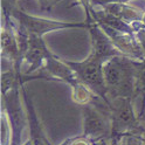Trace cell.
<instances>
[{"instance_id":"1","label":"cell","mask_w":145,"mask_h":145,"mask_svg":"<svg viewBox=\"0 0 145 145\" xmlns=\"http://www.w3.org/2000/svg\"><path fill=\"white\" fill-rule=\"evenodd\" d=\"M103 74L110 101L117 97L135 99L136 60L124 55H116L104 62Z\"/></svg>"},{"instance_id":"2","label":"cell","mask_w":145,"mask_h":145,"mask_svg":"<svg viewBox=\"0 0 145 145\" xmlns=\"http://www.w3.org/2000/svg\"><path fill=\"white\" fill-rule=\"evenodd\" d=\"M109 108L111 120V133L109 137L110 145H120L121 138L125 135L145 131V126L139 118V115L135 110L132 98H114Z\"/></svg>"},{"instance_id":"3","label":"cell","mask_w":145,"mask_h":145,"mask_svg":"<svg viewBox=\"0 0 145 145\" xmlns=\"http://www.w3.org/2000/svg\"><path fill=\"white\" fill-rule=\"evenodd\" d=\"M21 88H15L8 93L1 94V111L6 115L11 126V140L8 145H22L25 142V131L28 130Z\"/></svg>"},{"instance_id":"4","label":"cell","mask_w":145,"mask_h":145,"mask_svg":"<svg viewBox=\"0 0 145 145\" xmlns=\"http://www.w3.org/2000/svg\"><path fill=\"white\" fill-rule=\"evenodd\" d=\"M104 62L105 61L103 59L94 55L93 53H90L83 61H67L81 82L86 84L96 96L102 98L108 104H110L111 101L109 98V91L103 74Z\"/></svg>"},{"instance_id":"5","label":"cell","mask_w":145,"mask_h":145,"mask_svg":"<svg viewBox=\"0 0 145 145\" xmlns=\"http://www.w3.org/2000/svg\"><path fill=\"white\" fill-rule=\"evenodd\" d=\"M83 136L95 142L101 138H109L111 133L110 108L102 98L97 97L93 103L82 105Z\"/></svg>"},{"instance_id":"6","label":"cell","mask_w":145,"mask_h":145,"mask_svg":"<svg viewBox=\"0 0 145 145\" xmlns=\"http://www.w3.org/2000/svg\"><path fill=\"white\" fill-rule=\"evenodd\" d=\"M12 18L15 22L28 32L29 34H35L43 36L44 34L55 32L60 29H69V28H89V24L84 22H66V21H57V20H50L46 18L34 16L28 13L24 12L19 7L15 8L12 13Z\"/></svg>"},{"instance_id":"7","label":"cell","mask_w":145,"mask_h":145,"mask_svg":"<svg viewBox=\"0 0 145 145\" xmlns=\"http://www.w3.org/2000/svg\"><path fill=\"white\" fill-rule=\"evenodd\" d=\"M1 41V57L6 59L11 63V67L15 70L21 71V66L24 63L22 54L16 39V34L13 28L12 16H3V26L0 33Z\"/></svg>"},{"instance_id":"8","label":"cell","mask_w":145,"mask_h":145,"mask_svg":"<svg viewBox=\"0 0 145 145\" xmlns=\"http://www.w3.org/2000/svg\"><path fill=\"white\" fill-rule=\"evenodd\" d=\"M52 55L48 49L43 36L29 34V44L28 49L24 55V63H27L28 68L26 69V75H33L42 69L46 60Z\"/></svg>"},{"instance_id":"9","label":"cell","mask_w":145,"mask_h":145,"mask_svg":"<svg viewBox=\"0 0 145 145\" xmlns=\"http://www.w3.org/2000/svg\"><path fill=\"white\" fill-rule=\"evenodd\" d=\"M102 28L109 35V38L112 40L114 44L121 52L122 55L128 56L136 61L145 60V53L135 34L118 32L116 29L109 28V27H102Z\"/></svg>"},{"instance_id":"10","label":"cell","mask_w":145,"mask_h":145,"mask_svg":"<svg viewBox=\"0 0 145 145\" xmlns=\"http://www.w3.org/2000/svg\"><path fill=\"white\" fill-rule=\"evenodd\" d=\"M88 31L90 34V43H91L90 53L103 59L104 61L116 55H122L121 52L114 44L112 40L109 38V35L103 31V28L98 24H90Z\"/></svg>"},{"instance_id":"11","label":"cell","mask_w":145,"mask_h":145,"mask_svg":"<svg viewBox=\"0 0 145 145\" xmlns=\"http://www.w3.org/2000/svg\"><path fill=\"white\" fill-rule=\"evenodd\" d=\"M39 71H42L49 80L62 81V82L69 84L70 87L76 84L80 81L77 75L75 74V71L67 63V61L61 60L54 54H52L46 60L42 69Z\"/></svg>"},{"instance_id":"12","label":"cell","mask_w":145,"mask_h":145,"mask_svg":"<svg viewBox=\"0 0 145 145\" xmlns=\"http://www.w3.org/2000/svg\"><path fill=\"white\" fill-rule=\"evenodd\" d=\"M24 104L26 108L27 114V122H28V137L32 140L33 145H52L48 138L46 137L44 129L38 117V114L35 111V106L32 102V98L29 97L28 93L25 88V86L21 88Z\"/></svg>"},{"instance_id":"13","label":"cell","mask_w":145,"mask_h":145,"mask_svg":"<svg viewBox=\"0 0 145 145\" xmlns=\"http://www.w3.org/2000/svg\"><path fill=\"white\" fill-rule=\"evenodd\" d=\"M99 8H104L106 12L116 15L117 18L129 22L130 25L139 22L143 16V11L137 10L129 4H109Z\"/></svg>"},{"instance_id":"14","label":"cell","mask_w":145,"mask_h":145,"mask_svg":"<svg viewBox=\"0 0 145 145\" xmlns=\"http://www.w3.org/2000/svg\"><path fill=\"white\" fill-rule=\"evenodd\" d=\"M139 97L142 99V109L138 112L139 118L143 122V116L145 115V60L136 61V93L135 98Z\"/></svg>"},{"instance_id":"15","label":"cell","mask_w":145,"mask_h":145,"mask_svg":"<svg viewBox=\"0 0 145 145\" xmlns=\"http://www.w3.org/2000/svg\"><path fill=\"white\" fill-rule=\"evenodd\" d=\"M70 88H71V99H72V102L78 104L80 106L93 103L98 97L86 84H83L82 82H81V81H78L76 84H74Z\"/></svg>"},{"instance_id":"16","label":"cell","mask_w":145,"mask_h":145,"mask_svg":"<svg viewBox=\"0 0 145 145\" xmlns=\"http://www.w3.org/2000/svg\"><path fill=\"white\" fill-rule=\"evenodd\" d=\"M19 0H1V12L3 16H12V13L18 8Z\"/></svg>"},{"instance_id":"17","label":"cell","mask_w":145,"mask_h":145,"mask_svg":"<svg viewBox=\"0 0 145 145\" xmlns=\"http://www.w3.org/2000/svg\"><path fill=\"white\" fill-rule=\"evenodd\" d=\"M65 145H93V142L86 138L84 136H77V137L68 138L65 140Z\"/></svg>"},{"instance_id":"18","label":"cell","mask_w":145,"mask_h":145,"mask_svg":"<svg viewBox=\"0 0 145 145\" xmlns=\"http://www.w3.org/2000/svg\"><path fill=\"white\" fill-rule=\"evenodd\" d=\"M136 0H91V4L94 7H103L109 4H129Z\"/></svg>"},{"instance_id":"19","label":"cell","mask_w":145,"mask_h":145,"mask_svg":"<svg viewBox=\"0 0 145 145\" xmlns=\"http://www.w3.org/2000/svg\"><path fill=\"white\" fill-rule=\"evenodd\" d=\"M57 3H60V0H38L39 7L42 12H49L52 11V8L55 6Z\"/></svg>"},{"instance_id":"20","label":"cell","mask_w":145,"mask_h":145,"mask_svg":"<svg viewBox=\"0 0 145 145\" xmlns=\"http://www.w3.org/2000/svg\"><path fill=\"white\" fill-rule=\"evenodd\" d=\"M93 145H110V142H109V138H101L93 142Z\"/></svg>"},{"instance_id":"21","label":"cell","mask_w":145,"mask_h":145,"mask_svg":"<svg viewBox=\"0 0 145 145\" xmlns=\"http://www.w3.org/2000/svg\"><path fill=\"white\" fill-rule=\"evenodd\" d=\"M22 145H33L32 140L29 139V137H27V139H25V142L22 143Z\"/></svg>"},{"instance_id":"22","label":"cell","mask_w":145,"mask_h":145,"mask_svg":"<svg viewBox=\"0 0 145 145\" xmlns=\"http://www.w3.org/2000/svg\"><path fill=\"white\" fill-rule=\"evenodd\" d=\"M143 124H144V126H145V120H144V121H143Z\"/></svg>"},{"instance_id":"23","label":"cell","mask_w":145,"mask_h":145,"mask_svg":"<svg viewBox=\"0 0 145 145\" xmlns=\"http://www.w3.org/2000/svg\"><path fill=\"white\" fill-rule=\"evenodd\" d=\"M61 145H65V142H63V143H62V144H61Z\"/></svg>"}]
</instances>
